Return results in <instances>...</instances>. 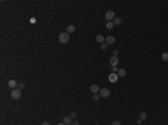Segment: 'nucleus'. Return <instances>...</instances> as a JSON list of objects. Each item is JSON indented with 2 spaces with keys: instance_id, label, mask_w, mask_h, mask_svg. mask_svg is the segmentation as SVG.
Here are the masks:
<instances>
[{
  "instance_id": "23",
  "label": "nucleus",
  "mask_w": 168,
  "mask_h": 125,
  "mask_svg": "<svg viewBox=\"0 0 168 125\" xmlns=\"http://www.w3.org/2000/svg\"><path fill=\"white\" fill-rule=\"evenodd\" d=\"M18 87H19V88H24V87H25V84H24V83H20V84H18Z\"/></svg>"
},
{
  "instance_id": "9",
  "label": "nucleus",
  "mask_w": 168,
  "mask_h": 125,
  "mask_svg": "<svg viewBox=\"0 0 168 125\" xmlns=\"http://www.w3.org/2000/svg\"><path fill=\"white\" fill-rule=\"evenodd\" d=\"M90 89H91V92H92V93H94V94H97V93L100 92V89H101V88H100V87H99L97 85H95V84H93V85H92L91 87H90Z\"/></svg>"
},
{
  "instance_id": "3",
  "label": "nucleus",
  "mask_w": 168,
  "mask_h": 125,
  "mask_svg": "<svg viewBox=\"0 0 168 125\" xmlns=\"http://www.w3.org/2000/svg\"><path fill=\"white\" fill-rule=\"evenodd\" d=\"M21 97V90L20 89H14L11 92V98L14 100H19Z\"/></svg>"
},
{
  "instance_id": "19",
  "label": "nucleus",
  "mask_w": 168,
  "mask_h": 125,
  "mask_svg": "<svg viewBox=\"0 0 168 125\" xmlns=\"http://www.w3.org/2000/svg\"><path fill=\"white\" fill-rule=\"evenodd\" d=\"M108 48V44L107 43H103V44H101V49L102 50H105Z\"/></svg>"
},
{
  "instance_id": "10",
  "label": "nucleus",
  "mask_w": 168,
  "mask_h": 125,
  "mask_svg": "<svg viewBox=\"0 0 168 125\" xmlns=\"http://www.w3.org/2000/svg\"><path fill=\"white\" fill-rule=\"evenodd\" d=\"M63 123H65L66 125H70L73 123V118H72L71 116H65V117L63 118Z\"/></svg>"
},
{
  "instance_id": "5",
  "label": "nucleus",
  "mask_w": 168,
  "mask_h": 125,
  "mask_svg": "<svg viewBox=\"0 0 168 125\" xmlns=\"http://www.w3.org/2000/svg\"><path fill=\"white\" fill-rule=\"evenodd\" d=\"M110 64H111L112 67H113V66H118V64H119V58H118L117 56H112L111 58H110Z\"/></svg>"
},
{
  "instance_id": "22",
  "label": "nucleus",
  "mask_w": 168,
  "mask_h": 125,
  "mask_svg": "<svg viewBox=\"0 0 168 125\" xmlns=\"http://www.w3.org/2000/svg\"><path fill=\"white\" fill-rule=\"evenodd\" d=\"M118 66H113V67H112V71H113V73H116V71H118Z\"/></svg>"
},
{
  "instance_id": "2",
  "label": "nucleus",
  "mask_w": 168,
  "mask_h": 125,
  "mask_svg": "<svg viewBox=\"0 0 168 125\" xmlns=\"http://www.w3.org/2000/svg\"><path fill=\"white\" fill-rule=\"evenodd\" d=\"M100 95H101L102 98H108L110 96V89L109 88H101L100 89Z\"/></svg>"
},
{
  "instance_id": "11",
  "label": "nucleus",
  "mask_w": 168,
  "mask_h": 125,
  "mask_svg": "<svg viewBox=\"0 0 168 125\" xmlns=\"http://www.w3.org/2000/svg\"><path fill=\"white\" fill-rule=\"evenodd\" d=\"M95 40H97V43H100V44H103L104 40H105V38H104V36H102V35H97Z\"/></svg>"
},
{
  "instance_id": "4",
  "label": "nucleus",
  "mask_w": 168,
  "mask_h": 125,
  "mask_svg": "<svg viewBox=\"0 0 168 125\" xmlns=\"http://www.w3.org/2000/svg\"><path fill=\"white\" fill-rule=\"evenodd\" d=\"M116 18V16H114V12L112 11V10H108L107 12H105V19L109 20V21H111Z\"/></svg>"
},
{
  "instance_id": "16",
  "label": "nucleus",
  "mask_w": 168,
  "mask_h": 125,
  "mask_svg": "<svg viewBox=\"0 0 168 125\" xmlns=\"http://www.w3.org/2000/svg\"><path fill=\"white\" fill-rule=\"evenodd\" d=\"M161 58H163V60H165V61H168V53H163V55H161Z\"/></svg>"
},
{
  "instance_id": "28",
  "label": "nucleus",
  "mask_w": 168,
  "mask_h": 125,
  "mask_svg": "<svg viewBox=\"0 0 168 125\" xmlns=\"http://www.w3.org/2000/svg\"><path fill=\"white\" fill-rule=\"evenodd\" d=\"M57 125H66V124H65V123H63V122H62V123H58V124H57Z\"/></svg>"
},
{
  "instance_id": "26",
  "label": "nucleus",
  "mask_w": 168,
  "mask_h": 125,
  "mask_svg": "<svg viewBox=\"0 0 168 125\" xmlns=\"http://www.w3.org/2000/svg\"><path fill=\"white\" fill-rule=\"evenodd\" d=\"M41 125H51V124H49L48 122H43V124H41Z\"/></svg>"
},
{
  "instance_id": "17",
  "label": "nucleus",
  "mask_w": 168,
  "mask_h": 125,
  "mask_svg": "<svg viewBox=\"0 0 168 125\" xmlns=\"http://www.w3.org/2000/svg\"><path fill=\"white\" fill-rule=\"evenodd\" d=\"M140 120H141V121H145V120H147V114H146L145 112H142V113L140 114Z\"/></svg>"
},
{
  "instance_id": "1",
  "label": "nucleus",
  "mask_w": 168,
  "mask_h": 125,
  "mask_svg": "<svg viewBox=\"0 0 168 125\" xmlns=\"http://www.w3.org/2000/svg\"><path fill=\"white\" fill-rule=\"evenodd\" d=\"M58 40H60L61 44H67L68 40H70V34H67V32H62V34H60Z\"/></svg>"
},
{
  "instance_id": "13",
  "label": "nucleus",
  "mask_w": 168,
  "mask_h": 125,
  "mask_svg": "<svg viewBox=\"0 0 168 125\" xmlns=\"http://www.w3.org/2000/svg\"><path fill=\"white\" fill-rule=\"evenodd\" d=\"M75 31V26L74 25H70L67 26V34H72Z\"/></svg>"
},
{
  "instance_id": "25",
  "label": "nucleus",
  "mask_w": 168,
  "mask_h": 125,
  "mask_svg": "<svg viewBox=\"0 0 168 125\" xmlns=\"http://www.w3.org/2000/svg\"><path fill=\"white\" fill-rule=\"evenodd\" d=\"M113 54H114L113 56H117L118 54H119V51H118V50H114V51H113Z\"/></svg>"
},
{
  "instance_id": "21",
  "label": "nucleus",
  "mask_w": 168,
  "mask_h": 125,
  "mask_svg": "<svg viewBox=\"0 0 168 125\" xmlns=\"http://www.w3.org/2000/svg\"><path fill=\"white\" fill-rule=\"evenodd\" d=\"M70 116H71L72 118H75V117H76V113H75V112H72L71 114H70Z\"/></svg>"
},
{
  "instance_id": "24",
  "label": "nucleus",
  "mask_w": 168,
  "mask_h": 125,
  "mask_svg": "<svg viewBox=\"0 0 168 125\" xmlns=\"http://www.w3.org/2000/svg\"><path fill=\"white\" fill-rule=\"evenodd\" d=\"M73 125H80V122L78 121H73Z\"/></svg>"
},
{
  "instance_id": "12",
  "label": "nucleus",
  "mask_w": 168,
  "mask_h": 125,
  "mask_svg": "<svg viewBox=\"0 0 168 125\" xmlns=\"http://www.w3.org/2000/svg\"><path fill=\"white\" fill-rule=\"evenodd\" d=\"M121 22H122V20H121L120 17H116V18L113 19V24H114V26H120L121 25Z\"/></svg>"
},
{
  "instance_id": "18",
  "label": "nucleus",
  "mask_w": 168,
  "mask_h": 125,
  "mask_svg": "<svg viewBox=\"0 0 168 125\" xmlns=\"http://www.w3.org/2000/svg\"><path fill=\"white\" fill-rule=\"evenodd\" d=\"M100 97H101V95H100V94H94L92 98H93V100H95V102H97V100H100Z\"/></svg>"
},
{
  "instance_id": "27",
  "label": "nucleus",
  "mask_w": 168,
  "mask_h": 125,
  "mask_svg": "<svg viewBox=\"0 0 168 125\" xmlns=\"http://www.w3.org/2000/svg\"><path fill=\"white\" fill-rule=\"evenodd\" d=\"M30 22H34V24H35V22H36V19H35V18H33V19L30 20Z\"/></svg>"
},
{
  "instance_id": "20",
  "label": "nucleus",
  "mask_w": 168,
  "mask_h": 125,
  "mask_svg": "<svg viewBox=\"0 0 168 125\" xmlns=\"http://www.w3.org/2000/svg\"><path fill=\"white\" fill-rule=\"evenodd\" d=\"M111 125H121V123H120L119 121H113L111 123Z\"/></svg>"
},
{
  "instance_id": "6",
  "label": "nucleus",
  "mask_w": 168,
  "mask_h": 125,
  "mask_svg": "<svg viewBox=\"0 0 168 125\" xmlns=\"http://www.w3.org/2000/svg\"><path fill=\"white\" fill-rule=\"evenodd\" d=\"M118 74H116V73H111L110 75H109V80L111 82V83H116V82H118Z\"/></svg>"
},
{
  "instance_id": "29",
  "label": "nucleus",
  "mask_w": 168,
  "mask_h": 125,
  "mask_svg": "<svg viewBox=\"0 0 168 125\" xmlns=\"http://www.w3.org/2000/svg\"><path fill=\"white\" fill-rule=\"evenodd\" d=\"M70 125H73V123H72V124H70Z\"/></svg>"
},
{
  "instance_id": "8",
  "label": "nucleus",
  "mask_w": 168,
  "mask_h": 125,
  "mask_svg": "<svg viewBox=\"0 0 168 125\" xmlns=\"http://www.w3.org/2000/svg\"><path fill=\"white\" fill-rule=\"evenodd\" d=\"M17 86H18V83H17L15 79L8 80V87H10V88H16Z\"/></svg>"
},
{
  "instance_id": "14",
  "label": "nucleus",
  "mask_w": 168,
  "mask_h": 125,
  "mask_svg": "<svg viewBox=\"0 0 168 125\" xmlns=\"http://www.w3.org/2000/svg\"><path fill=\"white\" fill-rule=\"evenodd\" d=\"M118 76H120V77H123V76H126V70L121 68V69L118 70Z\"/></svg>"
},
{
  "instance_id": "15",
  "label": "nucleus",
  "mask_w": 168,
  "mask_h": 125,
  "mask_svg": "<svg viewBox=\"0 0 168 125\" xmlns=\"http://www.w3.org/2000/svg\"><path fill=\"white\" fill-rule=\"evenodd\" d=\"M105 27H107L108 29H112V28L114 27V24H113V21H108L107 25H105Z\"/></svg>"
},
{
  "instance_id": "7",
  "label": "nucleus",
  "mask_w": 168,
  "mask_h": 125,
  "mask_svg": "<svg viewBox=\"0 0 168 125\" xmlns=\"http://www.w3.org/2000/svg\"><path fill=\"white\" fill-rule=\"evenodd\" d=\"M105 43H107L108 45L114 44V43H116V37H114V36H108L107 38H105Z\"/></svg>"
}]
</instances>
